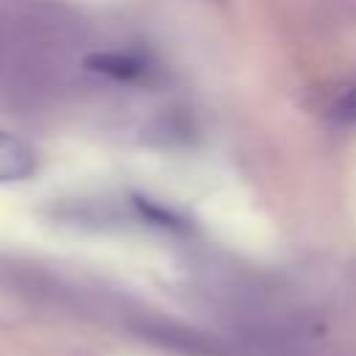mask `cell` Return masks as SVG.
Wrapping results in <instances>:
<instances>
[{
  "mask_svg": "<svg viewBox=\"0 0 356 356\" xmlns=\"http://www.w3.org/2000/svg\"><path fill=\"white\" fill-rule=\"evenodd\" d=\"M33 167L31 150L14 136L0 134V178H22Z\"/></svg>",
  "mask_w": 356,
  "mask_h": 356,
  "instance_id": "obj_1",
  "label": "cell"
},
{
  "mask_svg": "<svg viewBox=\"0 0 356 356\" xmlns=\"http://www.w3.org/2000/svg\"><path fill=\"white\" fill-rule=\"evenodd\" d=\"M89 64H95V70L114 75V78H136L142 72V61H136L134 56H120V53H103L95 56Z\"/></svg>",
  "mask_w": 356,
  "mask_h": 356,
  "instance_id": "obj_2",
  "label": "cell"
},
{
  "mask_svg": "<svg viewBox=\"0 0 356 356\" xmlns=\"http://www.w3.org/2000/svg\"><path fill=\"white\" fill-rule=\"evenodd\" d=\"M331 120L337 125H353L356 122V83L339 95V100L331 106Z\"/></svg>",
  "mask_w": 356,
  "mask_h": 356,
  "instance_id": "obj_3",
  "label": "cell"
}]
</instances>
